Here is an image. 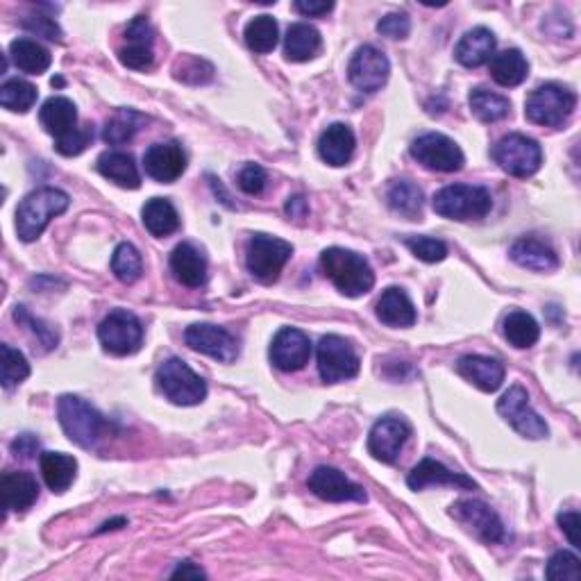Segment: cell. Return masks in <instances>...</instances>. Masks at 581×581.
Returning a JSON list of instances; mask_svg holds the SVG:
<instances>
[{"label":"cell","instance_id":"1","mask_svg":"<svg viewBox=\"0 0 581 581\" xmlns=\"http://www.w3.org/2000/svg\"><path fill=\"white\" fill-rule=\"evenodd\" d=\"M321 271L348 298L366 296L375 286L370 261L359 252L345 248H327L321 255Z\"/></svg>","mask_w":581,"mask_h":581},{"label":"cell","instance_id":"2","mask_svg":"<svg viewBox=\"0 0 581 581\" xmlns=\"http://www.w3.org/2000/svg\"><path fill=\"white\" fill-rule=\"evenodd\" d=\"M71 205L69 193L55 187L37 189L25 196L16 207V234L25 243L37 241L55 216L64 214Z\"/></svg>","mask_w":581,"mask_h":581},{"label":"cell","instance_id":"3","mask_svg":"<svg viewBox=\"0 0 581 581\" xmlns=\"http://www.w3.org/2000/svg\"><path fill=\"white\" fill-rule=\"evenodd\" d=\"M57 418H60L64 434L84 450L96 448L109 429L107 420L78 395H62L57 402Z\"/></svg>","mask_w":581,"mask_h":581},{"label":"cell","instance_id":"4","mask_svg":"<svg viewBox=\"0 0 581 581\" xmlns=\"http://www.w3.org/2000/svg\"><path fill=\"white\" fill-rule=\"evenodd\" d=\"M434 212L450 218V221H479L493 209V198L484 187H473V184H450L434 193L432 198Z\"/></svg>","mask_w":581,"mask_h":581},{"label":"cell","instance_id":"5","mask_svg":"<svg viewBox=\"0 0 581 581\" xmlns=\"http://www.w3.org/2000/svg\"><path fill=\"white\" fill-rule=\"evenodd\" d=\"M155 382L159 393L166 400H171L178 407H196L207 398V384L200 375L191 370L187 361L178 357L166 359L162 366L157 368Z\"/></svg>","mask_w":581,"mask_h":581},{"label":"cell","instance_id":"6","mask_svg":"<svg viewBox=\"0 0 581 581\" xmlns=\"http://www.w3.org/2000/svg\"><path fill=\"white\" fill-rule=\"evenodd\" d=\"M577 107V96L561 84H541L527 96L525 116L534 125L543 128H561Z\"/></svg>","mask_w":581,"mask_h":581},{"label":"cell","instance_id":"7","mask_svg":"<svg viewBox=\"0 0 581 581\" xmlns=\"http://www.w3.org/2000/svg\"><path fill=\"white\" fill-rule=\"evenodd\" d=\"M291 255L293 246L289 241L268 237V234H255L246 246L248 273L261 284H273L284 271Z\"/></svg>","mask_w":581,"mask_h":581},{"label":"cell","instance_id":"8","mask_svg":"<svg viewBox=\"0 0 581 581\" xmlns=\"http://www.w3.org/2000/svg\"><path fill=\"white\" fill-rule=\"evenodd\" d=\"M493 159L504 173L511 178L527 180L538 173L543 164V150L538 141L525 137V134H507L493 148Z\"/></svg>","mask_w":581,"mask_h":581},{"label":"cell","instance_id":"9","mask_svg":"<svg viewBox=\"0 0 581 581\" xmlns=\"http://www.w3.org/2000/svg\"><path fill=\"white\" fill-rule=\"evenodd\" d=\"M98 339L109 355H134L143 343V325L128 309H114L98 325Z\"/></svg>","mask_w":581,"mask_h":581},{"label":"cell","instance_id":"10","mask_svg":"<svg viewBox=\"0 0 581 581\" xmlns=\"http://www.w3.org/2000/svg\"><path fill=\"white\" fill-rule=\"evenodd\" d=\"M361 361L348 339L339 334H327L318 343V373L323 382L336 384L359 375Z\"/></svg>","mask_w":581,"mask_h":581},{"label":"cell","instance_id":"11","mask_svg":"<svg viewBox=\"0 0 581 581\" xmlns=\"http://www.w3.org/2000/svg\"><path fill=\"white\" fill-rule=\"evenodd\" d=\"M498 414L507 420V423L516 429L520 436L529 441L547 439L550 429H547L545 420L536 414L529 404V395L522 386H511V389L498 400Z\"/></svg>","mask_w":581,"mask_h":581},{"label":"cell","instance_id":"12","mask_svg":"<svg viewBox=\"0 0 581 581\" xmlns=\"http://www.w3.org/2000/svg\"><path fill=\"white\" fill-rule=\"evenodd\" d=\"M411 157L436 173H457L466 164L461 148L450 137L429 132L411 143Z\"/></svg>","mask_w":581,"mask_h":581},{"label":"cell","instance_id":"13","mask_svg":"<svg viewBox=\"0 0 581 581\" xmlns=\"http://www.w3.org/2000/svg\"><path fill=\"white\" fill-rule=\"evenodd\" d=\"M391 75V62L380 48L361 46L348 64V80L361 94H377Z\"/></svg>","mask_w":581,"mask_h":581},{"label":"cell","instance_id":"14","mask_svg":"<svg viewBox=\"0 0 581 581\" xmlns=\"http://www.w3.org/2000/svg\"><path fill=\"white\" fill-rule=\"evenodd\" d=\"M450 516L459 520L463 527H468L470 532H475V536L488 545L504 541V525L500 516L482 500H459L450 507Z\"/></svg>","mask_w":581,"mask_h":581},{"label":"cell","instance_id":"15","mask_svg":"<svg viewBox=\"0 0 581 581\" xmlns=\"http://www.w3.org/2000/svg\"><path fill=\"white\" fill-rule=\"evenodd\" d=\"M184 341H187L191 350L202 352V355L212 357L216 361H223V364H232V361L239 357V343L225 327L196 323L187 327Z\"/></svg>","mask_w":581,"mask_h":581},{"label":"cell","instance_id":"16","mask_svg":"<svg viewBox=\"0 0 581 581\" xmlns=\"http://www.w3.org/2000/svg\"><path fill=\"white\" fill-rule=\"evenodd\" d=\"M411 436V425L404 418L398 416H386L377 420L370 429L368 436V452L373 454L377 461L382 463H395L400 459V452L404 443Z\"/></svg>","mask_w":581,"mask_h":581},{"label":"cell","instance_id":"17","mask_svg":"<svg viewBox=\"0 0 581 581\" xmlns=\"http://www.w3.org/2000/svg\"><path fill=\"white\" fill-rule=\"evenodd\" d=\"M311 341L296 327H282L271 343V361L282 373H296L309 364Z\"/></svg>","mask_w":581,"mask_h":581},{"label":"cell","instance_id":"18","mask_svg":"<svg viewBox=\"0 0 581 581\" xmlns=\"http://www.w3.org/2000/svg\"><path fill=\"white\" fill-rule=\"evenodd\" d=\"M125 41L128 46L119 50V60L123 66H128L132 71H146L155 62L153 53V41L155 30L146 16H137L132 19L128 28H125Z\"/></svg>","mask_w":581,"mask_h":581},{"label":"cell","instance_id":"19","mask_svg":"<svg viewBox=\"0 0 581 581\" xmlns=\"http://www.w3.org/2000/svg\"><path fill=\"white\" fill-rule=\"evenodd\" d=\"M143 168H146L148 178L162 184H171L182 178V173L187 171V155H184L178 141L155 143V146H150L143 153Z\"/></svg>","mask_w":581,"mask_h":581},{"label":"cell","instance_id":"20","mask_svg":"<svg viewBox=\"0 0 581 581\" xmlns=\"http://www.w3.org/2000/svg\"><path fill=\"white\" fill-rule=\"evenodd\" d=\"M309 491L327 502H366L368 495L359 484L350 482L345 473L330 466L316 468L309 477Z\"/></svg>","mask_w":581,"mask_h":581},{"label":"cell","instance_id":"21","mask_svg":"<svg viewBox=\"0 0 581 581\" xmlns=\"http://www.w3.org/2000/svg\"><path fill=\"white\" fill-rule=\"evenodd\" d=\"M407 484L411 491H423L427 486H454V488H468V491H475L477 484L473 479L461 475V473H452L443 466L441 461L436 459H423L414 466L409 477H407Z\"/></svg>","mask_w":581,"mask_h":581},{"label":"cell","instance_id":"22","mask_svg":"<svg viewBox=\"0 0 581 581\" xmlns=\"http://www.w3.org/2000/svg\"><path fill=\"white\" fill-rule=\"evenodd\" d=\"M459 375L470 384H475L479 391L495 393L504 382V366L498 359L482 355H466L457 364Z\"/></svg>","mask_w":581,"mask_h":581},{"label":"cell","instance_id":"23","mask_svg":"<svg viewBox=\"0 0 581 581\" xmlns=\"http://www.w3.org/2000/svg\"><path fill=\"white\" fill-rule=\"evenodd\" d=\"M495 46H498V39L488 28H473L468 30L466 35L461 37V41L454 48V57L461 66L466 69H479L493 60Z\"/></svg>","mask_w":581,"mask_h":581},{"label":"cell","instance_id":"24","mask_svg":"<svg viewBox=\"0 0 581 581\" xmlns=\"http://www.w3.org/2000/svg\"><path fill=\"white\" fill-rule=\"evenodd\" d=\"M171 271L180 284L200 289L207 282V259L193 243H180L171 252Z\"/></svg>","mask_w":581,"mask_h":581},{"label":"cell","instance_id":"25","mask_svg":"<svg viewBox=\"0 0 581 581\" xmlns=\"http://www.w3.org/2000/svg\"><path fill=\"white\" fill-rule=\"evenodd\" d=\"M39 121L50 137L62 139L73 130H78V107L73 105V100L64 96L48 98L39 109Z\"/></svg>","mask_w":581,"mask_h":581},{"label":"cell","instance_id":"26","mask_svg":"<svg viewBox=\"0 0 581 581\" xmlns=\"http://www.w3.org/2000/svg\"><path fill=\"white\" fill-rule=\"evenodd\" d=\"M355 132H352L345 123H332L330 128L323 130L321 139H318V155L325 164L330 166H345L355 155Z\"/></svg>","mask_w":581,"mask_h":581},{"label":"cell","instance_id":"27","mask_svg":"<svg viewBox=\"0 0 581 581\" xmlns=\"http://www.w3.org/2000/svg\"><path fill=\"white\" fill-rule=\"evenodd\" d=\"M509 257L516 261L518 266L527 268V271L536 273H550L559 268V255L547 243L538 239H518L509 250Z\"/></svg>","mask_w":581,"mask_h":581},{"label":"cell","instance_id":"28","mask_svg":"<svg viewBox=\"0 0 581 581\" xmlns=\"http://www.w3.org/2000/svg\"><path fill=\"white\" fill-rule=\"evenodd\" d=\"M0 491H3V507L10 513L28 511L39 498V482L30 473H5L3 482H0Z\"/></svg>","mask_w":581,"mask_h":581},{"label":"cell","instance_id":"29","mask_svg":"<svg viewBox=\"0 0 581 581\" xmlns=\"http://www.w3.org/2000/svg\"><path fill=\"white\" fill-rule=\"evenodd\" d=\"M323 37L314 25L293 23L284 37V57L289 62H309L321 53Z\"/></svg>","mask_w":581,"mask_h":581},{"label":"cell","instance_id":"30","mask_svg":"<svg viewBox=\"0 0 581 581\" xmlns=\"http://www.w3.org/2000/svg\"><path fill=\"white\" fill-rule=\"evenodd\" d=\"M41 477L53 493H66L78 475V461L71 454L44 452L39 457Z\"/></svg>","mask_w":581,"mask_h":581},{"label":"cell","instance_id":"31","mask_svg":"<svg viewBox=\"0 0 581 581\" xmlns=\"http://www.w3.org/2000/svg\"><path fill=\"white\" fill-rule=\"evenodd\" d=\"M377 318L389 327H411L418 321V314L407 293L398 286H391L377 302Z\"/></svg>","mask_w":581,"mask_h":581},{"label":"cell","instance_id":"32","mask_svg":"<svg viewBox=\"0 0 581 581\" xmlns=\"http://www.w3.org/2000/svg\"><path fill=\"white\" fill-rule=\"evenodd\" d=\"M143 227L157 239L171 237L180 230V214L166 198H150L141 209Z\"/></svg>","mask_w":581,"mask_h":581},{"label":"cell","instance_id":"33","mask_svg":"<svg viewBox=\"0 0 581 581\" xmlns=\"http://www.w3.org/2000/svg\"><path fill=\"white\" fill-rule=\"evenodd\" d=\"M98 173L109 182L119 184L121 189H139L141 175L139 168L134 164V157L128 153H103L98 157Z\"/></svg>","mask_w":581,"mask_h":581},{"label":"cell","instance_id":"34","mask_svg":"<svg viewBox=\"0 0 581 581\" xmlns=\"http://www.w3.org/2000/svg\"><path fill=\"white\" fill-rule=\"evenodd\" d=\"M529 64L525 60V55L520 53L518 48L502 50V53L493 55L491 60V78L500 84V87H518L527 80Z\"/></svg>","mask_w":581,"mask_h":581},{"label":"cell","instance_id":"35","mask_svg":"<svg viewBox=\"0 0 581 581\" xmlns=\"http://www.w3.org/2000/svg\"><path fill=\"white\" fill-rule=\"evenodd\" d=\"M10 57L16 69L30 75L46 73L53 62L50 50L32 39H14L10 44Z\"/></svg>","mask_w":581,"mask_h":581},{"label":"cell","instance_id":"36","mask_svg":"<svg viewBox=\"0 0 581 581\" xmlns=\"http://www.w3.org/2000/svg\"><path fill=\"white\" fill-rule=\"evenodd\" d=\"M386 200H389V207L393 209V212L409 218V221H416V218H420V214H423V205H425L423 189L411 180L393 182L389 193H386Z\"/></svg>","mask_w":581,"mask_h":581},{"label":"cell","instance_id":"37","mask_svg":"<svg viewBox=\"0 0 581 581\" xmlns=\"http://www.w3.org/2000/svg\"><path fill=\"white\" fill-rule=\"evenodd\" d=\"M502 332H504V339H507L513 348L527 350V348H532V345H536L538 336H541V327H538L532 314L516 309L504 318Z\"/></svg>","mask_w":581,"mask_h":581},{"label":"cell","instance_id":"38","mask_svg":"<svg viewBox=\"0 0 581 581\" xmlns=\"http://www.w3.org/2000/svg\"><path fill=\"white\" fill-rule=\"evenodd\" d=\"M243 37H246L248 48L255 50V53L259 55L273 53L277 41H280V25H277L273 16L261 14V16H255V19L246 25Z\"/></svg>","mask_w":581,"mask_h":581},{"label":"cell","instance_id":"39","mask_svg":"<svg viewBox=\"0 0 581 581\" xmlns=\"http://www.w3.org/2000/svg\"><path fill=\"white\" fill-rule=\"evenodd\" d=\"M146 123V116L134 112V109H119L112 119L107 121L103 130V139L109 146H123L134 139V134L141 130V125Z\"/></svg>","mask_w":581,"mask_h":581},{"label":"cell","instance_id":"40","mask_svg":"<svg viewBox=\"0 0 581 581\" xmlns=\"http://www.w3.org/2000/svg\"><path fill=\"white\" fill-rule=\"evenodd\" d=\"M468 103H470V109H473V114L484 123H495V121L507 119L511 112L509 100L500 94H493V91H488V89L470 91Z\"/></svg>","mask_w":581,"mask_h":581},{"label":"cell","instance_id":"41","mask_svg":"<svg viewBox=\"0 0 581 581\" xmlns=\"http://www.w3.org/2000/svg\"><path fill=\"white\" fill-rule=\"evenodd\" d=\"M37 96L39 94H37L35 84H30L28 80H21V78L7 80L3 87H0V105L16 114L30 112L37 103Z\"/></svg>","mask_w":581,"mask_h":581},{"label":"cell","instance_id":"42","mask_svg":"<svg viewBox=\"0 0 581 581\" xmlns=\"http://www.w3.org/2000/svg\"><path fill=\"white\" fill-rule=\"evenodd\" d=\"M112 273L116 275V280H121L123 284H134L139 280L143 273V261L139 250L134 248L132 243H121V246L114 250Z\"/></svg>","mask_w":581,"mask_h":581},{"label":"cell","instance_id":"43","mask_svg":"<svg viewBox=\"0 0 581 581\" xmlns=\"http://www.w3.org/2000/svg\"><path fill=\"white\" fill-rule=\"evenodd\" d=\"M0 355H3V386L7 391L14 389L23 380H28L30 364L21 350L12 348V345H3Z\"/></svg>","mask_w":581,"mask_h":581},{"label":"cell","instance_id":"44","mask_svg":"<svg viewBox=\"0 0 581 581\" xmlns=\"http://www.w3.org/2000/svg\"><path fill=\"white\" fill-rule=\"evenodd\" d=\"M545 577L550 581H581V561L572 552L561 550L547 561Z\"/></svg>","mask_w":581,"mask_h":581},{"label":"cell","instance_id":"45","mask_svg":"<svg viewBox=\"0 0 581 581\" xmlns=\"http://www.w3.org/2000/svg\"><path fill=\"white\" fill-rule=\"evenodd\" d=\"M404 246L411 250V255L425 261V264H436V261H443L448 257V246L441 239L407 237L404 239Z\"/></svg>","mask_w":581,"mask_h":581},{"label":"cell","instance_id":"46","mask_svg":"<svg viewBox=\"0 0 581 581\" xmlns=\"http://www.w3.org/2000/svg\"><path fill=\"white\" fill-rule=\"evenodd\" d=\"M14 318L19 323H23V325H30L32 334H37V339H39L41 345H44V350L57 348V341H60V336H57V332L53 330V327H46L44 323L37 321L35 316H30L28 309L21 307V305H16L14 307Z\"/></svg>","mask_w":581,"mask_h":581},{"label":"cell","instance_id":"47","mask_svg":"<svg viewBox=\"0 0 581 581\" xmlns=\"http://www.w3.org/2000/svg\"><path fill=\"white\" fill-rule=\"evenodd\" d=\"M94 141V130L91 128H78L73 130L71 134H66V137L57 139L55 141V150L64 157H78L82 155L84 150L89 148V143Z\"/></svg>","mask_w":581,"mask_h":581},{"label":"cell","instance_id":"48","mask_svg":"<svg viewBox=\"0 0 581 581\" xmlns=\"http://www.w3.org/2000/svg\"><path fill=\"white\" fill-rule=\"evenodd\" d=\"M21 28L25 32H30V35L35 37H44L48 41H62V28L57 25L55 19H50V16H28V19L21 21Z\"/></svg>","mask_w":581,"mask_h":581},{"label":"cell","instance_id":"49","mask_svg":"<svg viewBox=\"0 0 581 581\" xmlns=\"http://www.w3.org/2000/svg\"><path fill=\"white\" fill-rule=\"evenodd\" d=\"M377 32L389 39H407L411 32V19L404 12L386 14L384 19H380V23H377Z\"/></svg>","mask_w":581,"mask_h":581},{"label":"cell","instance_id":"50","mask_svg":"<svg viewBox=\"0 0 581 581\" xmlns=\"http://www.w3.org/2000/svg\"><path fill=\"white\" fill-rule=\"evenodd\" d=\"M266 182H268V175L259 164H248L241 168L239 187L243 193H248V196H259V193L266 189Z\"/></svg>","mask_w":581,"mask_h":581},{"label":"cell","instance_id":"51","mask_svg":"<svg viewBox=\"0 0 581 581\" xmlns=\"http://www.w3.org/2000/svg\"><path fill=\"white\" fill-rule=\"evenodd\" d=\"M207 62L205 60H198V57H182V60L175 64L173 75L175 80L180 82H189V84H205L207 80L200 78V69H207Z\"/></svg>","mask_w":581,"mask_h":581},{"label":"cell","instance_id":"52","mask_svg":"<svg viewBox=\"0 0 581 581\" xmlns=\"http://www.w3.org/2000/svg\"><path fill=\"white\" fill-rule=\"evenodd\" d=\"M559 525L563 529V534L568 536V541L572 547H581V541H579V525H581V520H579V513L577 511H566V513H559Z\"/></svg>","mask_w":581,"mask_h":581},{"label":"cell","instance_id":"53","mask_svg":"<svg viewBox=\"0 0 581 581\" xmlns=\"http://www.w3.org/2000/svg\"><path fill=\"white\" fill-rule=\"evenodd\" d=\"M39 448H41V443L37 436H32V434H23L19 436V439L12 441V452L16 454V457H23V459L35 457Z\"/></svg>","mask_w":581,"mask_h":581},{"label":"cell","instance_id":"54","mask_svg":"<svg viewBox=\"0 0 581 581\" xmlns=\"http://www.w3.org/2000/svg\"><path fill=\"white\" fill-rule=\"evenodd\" d=\"M293 7H296V12H300L302 16H323L334 10V3L332 0H327V3H316V0H298Z\"/></svg>","mask_w":581,"mask_h":581},{"label":"cell","instance_id":"55","mask_svg":"<svg viewBox=\"0 0 581 581\" xmlns=\"http://www.w3.org/2000/svg\"><path fill=\"white\" fill-rule=\"evenodd\" d=\"M171 577L173 579H180V577L182 579H202V577H205V572H202L198 566H193L191 561H184L171 572Z\"/></svg>","mask_w":581,"mask_h":581},{"label":"cell","instance_id":"56","mask_svg":"<svg viewBox=\"0 0 581 581\" xmlns=\"http://www.w3.org/2000/svg\"><path fill=\"white\" fill-rule=\"evenodd\" d=\"M286 214H289L291 218H305V214H307L305 198H302V196L289 198V202H286Z\"/></svg>","mask_w":581,"mask_h":581},{"label":"cell","instance_id":"57","mask_svg":"<svg viewBox=\"0 0 581 581\" xmlns=\"http://www.w3.org/2000/svg\"><path fill=\"white\" fill-rule=\"evenodd\" d=\"M119 525H125V518H119V520H112V522H105V525L98 529V534H103V532H107V529H119Z\"/></svg>","mask_w":581,"mask_h":581}]
</instances>
